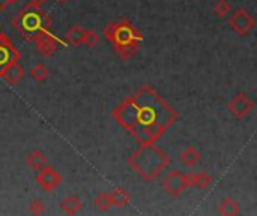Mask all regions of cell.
Listing matches in <instances>:
<instances>
[{
  "mask_svg": "<svg viewBox=\"0 0 257 216\" xmlns=\"http://www.w3.org/2000/svg\"><path fill=\"white\" fill-rule=\"evenodd\" d=\"M35 45H36V51H38L41 56H44V57H51V56L56 53L57 47H59V45H66V42L62 41V39H59V38H57L54 33H51V30H50V32H47L45 35H42V36L35 42Z\"/></svg>",
  "mask_w": 257,
  "mask_h": 216,
  "instance_id": "30bf717a",
  "label": "cell"
},
{
  "mask_svg": "<svg viewBox=\"0 0 257 216\" xmlns=\"http://www.w3.org/2000/svg\"><path fill=\"white\" fill-rule=\"evenodd\" d=\"M212 9L218 18H226L232 12V5L229 3V0H217Z\"/></svg>",
  "mask_w": 257,
  "mask_h": 216,
  "instance_id": "44dd1931",
  "label": "cell"
},
{
  "mask_svg": "<svg viewBox=\"0 0 257 216\" xmlns=\"http://www.w3.org/2000/svg\"><path fill=\"white\" fill-rule=\"evenodd\" d=\"M45 3H47V0H29V5L36 6V8H41V6L45 5Z\"/></svg>",
  "mask_w": 257,
  "mask_h": 216,
  "instance_id": "cb8c5ba5",
  "label": "cell"
},
{
  "mask_svg": "<svg viewBox=\"0 0 257 216\" xmlns=\"http://www.w3.org/2000/svg\"><path fill=\"white\" fill-rule=\"evenodd\" d=\"M29 210H30V213H33V215H42V213L47 212V206H45V203H44L42 200L36 198V200H33V201L29 204Z\"/></svg>",
  "mask_w": 257,
  "mask_h": 216,
  "instance_id": "603a6c76",
  "label": "cell"
},
{
  "mask_svg": "<svg viewBox=\"0 0 257 216\" xmlns=\"http://www.w3.org/2000/svg\"><path fill=\"white\" fill-rule=\"evenodd\" d=\"M84 29L78 24H74L68 29V32L65 33V42L72 45V47H77V45H81L83 44V38H84Z\"/></svg>",
  "mask_w": 257,
  "mask_h": 216,
  "instance_id": "9a60e30c",
  "label": "cell"
},
{
  "mask_svg": "<svg viewBox=\"0 0 257 216\" xmlns=\"http://www.w3.org/2000/svg\"><path fill=\"white\" fill-rule=\"evenodd\" d=\"M126 161L145 182H154L170 164L169 155L158 147L157 143L140 144V147L130 155Z\"/></svg>",
  "mask_w": 257,
  "mask_h": 216,
  "instance_id": "3957f363",
  "label": "cell"
},
{
  "mask_svg": "<svg viewBox=\"0 0 257 216\" xmlns=\"http://www.w3.org/2000/svg\"><path fill=\"white\" fill-rule=\"evenodd\" d=\"M60 3H66V2H69V0H59Z\"/></svg>",
  "mask_w": 257,
  "mask_h": 216,
  "instance_id": "4316f807",
  "label": "cell"
},
{
  "mask_svg": "<svg viewBox=\"0 0 257 216\" xmlns=\"http://www.w3.org/2000/svg\"><path fill=\"white\" fill-rule=\"evenodd\" d=\"M227 110L235 119L242 120L251 114V111L254 110V102L245 92H239L235 96H232V99L227 104Z\"/></svg>",
  "mask_w": 257,
  "mask_h": 216,
  "instance_id": "8992f818",
  "label": "cell"
},
{
  "mask_svg": "<svg viewBox=\"0 0 257 216\" xmlns=\"http://www.w3.org/2000/svg\"><path fill=\"white\" fill-rule=\"evenodd\" d=\"M161 186L172 197H179L188 188L185 182V174H182L178 170L169 171V174L161 180Z\"/></svg>",
  "mask_w": 257,
  "mask_h": 216,
  "instance_id": "9c48e42d",
  "label": "cell"
},
{
  "mask_svg": "<svg viewBox=\"0 0 257 216\" xmlns=\"http://www.w3.org/2000/svg\"><path fill=\"white\" fill-rule=\"evenodd\" d=\"M18 0H5V3H6V6H11V5H15Z\"/></svg>",
  "mask_w": 257,
  "mask_h": 216,
  "instance_id": "d4e9b609",
  "label": "cell"
},
{
  "mask_svg": "<svg viewBox=\"0 0 257 216\" xmlns=\"http://www.w3.org/2000/svg\"><path fill=\"white\" fill-rule=\"evenodd\" d=\"M218 213L223 216H238L241 213V206H239V203L235 198L227 197V198H224L220 203Z\"/></svg>",
  "mask_w": 257,
  "mask_h": 216,
  "instance_id": "e0dca14e",
  "label": "cell"
},
{
  "mask_svg": "<svg viewBox=\"0 0 257 216\" xmlns=\"http://www.w3.org/2000/svg\"><path fill=\"white\" fill-rule=\"evenodd\" d=\"M99 39H101L99 33H98L95 29H89V30H86V32H84L83 44H84V45H87V47H95V45L99 42Z\"/></svg>",
  "mask_w": 257,
  "mask_h": 216,
  "instance_id": "7402d4cb",
  "label": "cell"
},
{
  "mask_svg": "<svg viewBox=\"0 0 257 216\" xmlns=\"http://www.w3.org/2000/svg\"><path fill=\"white\" fill-rule=\"evenodd\" d=\"M110 197H111L113 206H114V207H119V209L128 206L130 201H131V194H130L125 188H122V186L114 188V189L110 192Z\"/></svg>",
  "mask_w": 257,
  "mask_h": 216,
  "instance_id": "2e32d148",
  "label": "cell"
},
{
  "mask_svg": "<svg viewBox=\"0 0 257 216\" xmlns=\"http://www.w3.org/2000/svg\"><path fill=\"white\" fill-rule=\"evenodd\" d=\"M6 8V3H5V0H0V14H2V11Z\"/></svg>",
  "mask_w": 257,
  "mask_h": 216,
  "instance_id": "484cf974",
  "label": "cell"
},
{
  "mask_svg": "<svg viewBox=\"0 0 257 216\" xmlns=\"http://www.w3.org/2000/svg\"><path fill=\"white\" fill-rule=\"evenodd\" d=\"M179 158H181V162H182L184 165L193 168V167H196V165L200 162L202 155H200V152H199L194 146H188V147H185V149L182 150V153H181Z\"/></svg>",
  "mask_w": 257,
  "mask_h": 216,
  "instance_id": "4fadbf2b",
  "label": "cell"
},
{
  "mask_svg": "<svg viewBox=\"0 0 257 216\" xmlns=\"http://www.w3.org/2000/svg\"><path fill=\"white\" fill-rule=\"evenodd\" d=\"M12 26L18 33L23 36L24 41L35 44L42 35L50 32L53 20L50 15L36 6L26 5L14 18H12Z\"/></svg>",
  "mask_w": 257,
  "mask_h": 216,
  "instance_id": "277c9868",
  "label": "cell"
},
{
  "mask_svg": "<svg viewBox=\"0 0 257 216\" xmlns=\"http://www.w3.org/2000/svg\"><path fill=\"white\" fill-rule=\"evenodd\" d=\"M102 35L113 45L114 53L122 60L133 59L140 50V44L143 41L142 32L128 18H120L107 24L102 29Z\"/></svg>",
  "mask_w": 257,
  "mask_h": 216,
  "instance_id": "7a4b0ae2",
  "label": "cell"
},
{
  "mask_svg": "<svg viewBox=\"0 0 257 216\" xmlns=\"http://www.w3.org/2000/svg\"><path fill=\"white\" fill-rule=\"evenodd\" d=\"M35 179H36V183L41 186V189L45 192H53L54 189H57L62 185L60 173L48 164L38 171Z\"/></svg>",
  "mask_w": 257,
  "mask_h": 216,
  "instance_id": "ba28073f",
  "label": "cell"
},
{
  "mask_svg": "<svg viewBox=\"0 0 257 216\" xmlns=\"http://www.w3.org/2000/svg\"><path fill=\"white\" fill-rule=\"evenodd\" d=\"M26 164L29 165V168H32L35 171H39L42 167H45L48 164V159H47V156H45L44 152H41V150L36 149V150H33V152H30L27 155Z\"/></svg>",
  "mask_w": 257,
  "mask_h": 216,
  "instance_id": "5bb4252c",
  "label": "cell"
},
{
  "mask_svg": "<svg viewBox=\"0 0 257 216\" xmlns=\"http://www.w3.org/2000/svg\"><path fill=\"white\" fill-rule=\"evenodd\" d=\"M111 117L140 144H146L157 143L179 119V113L154 87L143 84L111 110Z\"/></svg>",
  "mask_w": 257,
  "mask_h": 216,
  "instance_id": "6da1fadb",
  "label": "cell"
},
{
  "mask_svg": "<svg viewBox=\"0 0 257 216\" xmlns=\"http://www.w3.org/2000/svg\"><path fill=\"white\" fill-rule=\"evenodd\" d=\"M20 59H21L20 50L15 48L11 38L5 32H0V74L9 65H12L15 62H20Z\"/></svg>",
  "mask_w": 257,
  "mask_h": 216,
  "instance_id": "52a82bcc",
  "label": "cell"
},
{
  "mask_svg": "<svg viewBox=\"0 0 257 216\" xmlns=\"http://www.w3.org/2000/svg\"><path fill=\"white\" fill-rule=\"evenodd\" d=\"M60 209L62 212H65L66 215H77L78 212H81L83 209V203L80 198L74 197V195H68L62 203H60Z\"/></svg>",
  "mask_w": 257,
  "mask_h": 216,
  "instance_id": "ac0fdd59",
  "label": "cell"
},
{
  "mask_svg": "<svg viewBox=\"0 0 257 216\" xmlns=\"http://www.w3.org/2000/svg\"><path fill=\"white\" fill-rule=\"evenodd\" d=\"M36 83H42L48 78V69L44 63H36L32 69H30V74H29Z\"/></svg>",
  "mask_w": 257,
  "mask_h": 216,
  "instance_id": "ffe728a7",
  "label": "cell"
},
{
  "mask_svg": "<svg viewBox=\"0 0 257 216\" xmlns=\"http://www.w3.org/2000/svg\"><path fill=\"white\" fill-rule=\"evenodd\" d=\"M24 74H26L24 68H23L18 62H15V63L9 65V66L0 74V78H3V80H5L6 83H9V84H17V83H20V81L23 80Z\"/></svg>",
  "mask_w": 257,
  "mask_h": 216,
  "instance_id": "7c38bea8",
  "label": "cell"
},
{
  "mask_svg": "<svg viewBox=\"0 0 257 216\" xmlns=\"http://www.w3.org/2000/svg\"><path fill=\"white\" fill-rule=\"evenodd\" d=\"M256 26V18L244 8L236 9L230 17H229V27L232 32H235L238 36L245 38L248 36Z\"/></svg>",
  "mask_w": 257,
  "mask_h": 216,
  "instance_id": "5b68a950",
  "label": "cell"
},
{
  "mask_svg": "<svg viewBox=\"0 0 257 216\" xmlns=\"http://www.w3.org/2000/svg\"><path fill=\"white\" fill-rule=\"evenodd\" d=\"M93 206L99 210V212H108L113 207V201L108 192H99L95 198H93Z\"/></svg>",
  "mask_w": 257,
  "mask_h": 216,
  "instance_id": "d6986e66",
  "label": "cell"
},
{
  "mask_svg": "<svg viewBox=\"0 0 257 216\" xmlns=\"http://www.w3.org/2000/svg\"><path fill=\"white\" fill-rule=\"evenodd\" d=\"M185 182H187V186L188 188H199V189H209L212 182H214V177L209 176L208 173L205 171H200V173H188L185 174Z\"/></svg>",
  "mask_w": 257,
  "mask_h": 216,
  "instance_id": "8fae6325",
  "label": "cell"
}]
</instances>
